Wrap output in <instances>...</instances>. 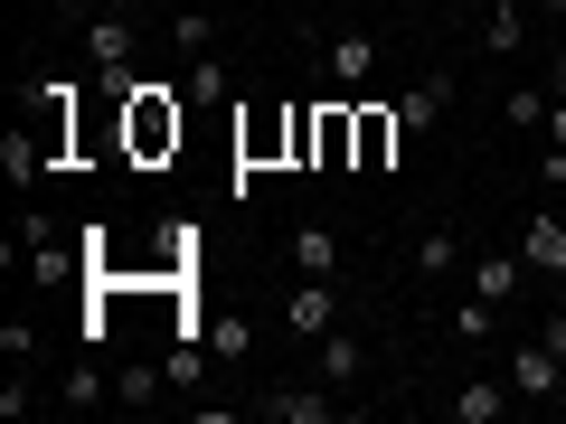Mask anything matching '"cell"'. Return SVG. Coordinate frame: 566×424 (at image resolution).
<instances>
[{"instance_id": "obj_1", "label": "cell", "mask_w": 566, "mask_h": 424, "mask_svg": "<svg viewBox=\"0 0 566 424\" xmlns=\"http://www.w3.org/2000/svg\"><path fill=\"white\" fill-rule=\"evenodd\" d=\"M349 303H340V274H293V293H283V330L293 340H322V330H340Z\"/></svg>"}, {"instance_id": "obj_2", "label": "cell", "mask_w": 566, "mask_h": 424, "mask_svg": "<svg viewBox=\"0 0 566 424\" xmlns=\"http://www.w3.org/2000/svg\"><path fill=\"white\" fill-rule=\"evenodd\" d=\"M133 151L151 161V151H180V104H170V85H133Z\"/></svg>"}, {"instance_id": "obj_3", "label": "cell", "mask_w": 566, "mask_h": 424, "mask_svg": "<svg viewBox=\"0 0 566 424\" xmlns=\"http://www.w3.org/2000/svg\"><path fill=\"white\" fill-rule=\"evenodd\" d=\"M528 283H538V274L520 264V245H472V283H463V293H482V303H501V311H510Z\"/></svg>"}, {"instance_id": "obj_4", "label": "cell", "mask_w": 566, "mask_h": 424, "mask_svg": "<svg viewBox=\"0 0 566 424\" xmlns=\"http://www.w3.org/2000/svg\"><path fill=\"white\" fill-rule=\"evenodd\" d=\"M520 264H528L538 283H566V208H557V199H538V218L520 226Z\"/></svg>"}, {"instance_id": "obj_5", "label": "cell", "mask_w": 566, "mask_h": 424, "mask_svg": "<svg viewBox=\"0 0 566 424\" xmlns=\"http://www.w3.org/2000/svg\"><path fill=\"white\" fill-rule=\"evenodd\" d=\"M331 396H340V386H322V378H283V386L255 396V415L264 424H331Z\"/></svg>"}, {"instance_id": "obj_6", "label": "cell", "mask_w": 566, "mask_h": 424, "mask_svg": "<svg viewBox=\"0 0 566 424\" xmlns=\"http://www.w3.org/2000/svg\"><path fill=\"white\" fill-rule=\"evenodd\" d=\"M501 378H510V396H566V359H557L547 340H520Z\"/></svg>"}, {"instance_id": "obj_7", "label": "cell", "mask_w": 566, "mask_h": 424, "mask_svg": "<svg viewBox=\"0 0 566 424\" xmlns=\"http://www.w3.org/2000/svg\"><path fill=\"white\" fill-rule=\"evenodd\" d=\"M322 76L340 85V95H359V85L378 76V39H368V29H340V39H322Z\"/></svg>"}, {"instance_id": "obj_8", "label": "cell", "mask_w": 566, "mask_h": 424, "mask_svg": "<svg viewBox=\"0 0 566 424\" xmlns=\"http://www.w3.org/2000/svg\"><path fill=\"white\" fill-rule=\"evenodd\" d=\"M312 359H322V386H340V396L368 378V340H359L349 321H340V330H322V340H312Z\"/></svg>"}, {"instance_id": "obj_9", "label": "cell", "mask_w": 566, "mask_h": 424, "mask_svg": "<svg viewBox=\"0 0 566 424\" xmlns=\"http://www.w3.org/2000/svg\"><path fill=\"white\" fill-rule=\"evenodd\" d=\"M510 405H520V396H510V378H463V386L444 396V415H453V424H501Z\"/></svg>"}, {"instance_id": "obj_10", "label": "cell", "mask_w": 566, "mask_h": 424, "mask_svg": "<svg viewBox=\"0 0 566 424\" xmlns=\"http://www.w3.org/2000/svg\"><path fill=\"white\" fill-rule=\"evenodd\" d=\"M528 47V10L520 0H482V57H520Z\"/></svg>"}, {"instance_id": "obj_11", "label": "cell", "mask_w": 566, "mask_h": 424, "mask_svg": "<svg viewBox=\"0 0 566 424\" xmlns=\"http://www.w3.org/2000/svg\"><path fill=\"white\" fill-rule=\"evenodd\" d=\"M444 104H453V66H434L416 95H397V123H406V132H434V123H444Z\"/></svg>"}, {"instance_id": "obj_12", "label": "cell", "mask_w": 566, "mask_h": 424, "mask_svg": "<svg viewBox=\"0 0 566 424\" xmlns=\"http://www.w3.org/2000/svg\"><path fill=\"white\" fill-rule=\"evenodd\" d=\"M85 57H95V76L104 66H133V20H123V10H95V20H85Z\"/></svg>"}, {"instance_id": "obj_13", "label": "cell", "mask_w": 566, "mask_h": 424, "mask_svg": "<svg viewBox=\"0 0 566 424\" xmlns=\"http://www.w3.org/2000/svg\"><path fill=\"white\" fill-rule=\"evenodd\" d=\"M57 405H76V415H95V405H114V368H104V359H76V368L57 378Z\"/></svg>"}, {"instance_id": "obj_14", "label": "cell", "mask_w": 566, "mask_h": 424, "mask_svg": "<svg viewBox=\"0 0 566 424\" xmlns=\"http://www.w3.org/2000/svg\"><path fill=\"white\" fill-rule=\"evenodd\" d=\"M161 386H170L161 359H123L114 368V405H161Z\"/></svg>"}, {"instance_id": "obj_15", "label": "cell", "mask_w": 566, "mask_h": 424, "mask_svg": "<svg viewBox=\"0 0 566 424\" xmlns=\"http://www.w3.org/2000/svg\"><path fill=\"white\" fill-rule=\"evenodd\" d=\"M283 255H293V274H340V236H331V226H293Z\"/></svg>"}, {"instance_id": "obj_16", "label": "cell", "mask_w": 566, "mask_h": 424, "mask_svg": "<svg viewBox=\"0 0 566 424\" xmlns=\"http://www.w3.org/2000/svg\"><path fill=\"white\" fill-rule=\"evenodd\" d=\"M416 274H424V283L463 274V236H453V226H424V236H416Z\"/></svg>"}, {"instance_id": "obj_17", "label": "cell", "mask_w": 566, "mask_h": 424, "mask_svg": "<svg viewBox=\"0 0 566 424\" xmlns=\"http://www.w3.org/2000/svg\"><path fill=\"white\" fill-rule=\"evenodd\" d=\"M453 340H463V349L501 340V303H482V293H463V303H453Z\"/></svg>"}, {"instance_id": "obj_18", "label": "cell", "mask_w": 566, "mask_h": 424, "mask_svg": "<svg viewBox=\"0 0 566 424\" xmlns=\"http://www.w3.org/2000/svg\"><path fill=\"white\" fill-rule=\"evenodd\" d=\"M39 161H48V141L10 123V132H0V170H10V180H39Z\"/></svg>"}, {"instance_id": "obj_19", "label": "cell", "mask_w": 566, "mask_h": 424, "mask_svg": "<svg viewBox=\"0 0 566 424\" xmlns=\"http://www.w3.org/2000/svg\"><path fill=\"white\" fill-rule=\"evenodd\" d=\"M397 132H406L397 114H378V104H359V161H387V151H397Z\"/></svg>"}, {"instance_id": "obj_20", "label": "cell", "mask_w": 566, "mask_h": 424, "mask_svg": "<svg viewBox=\"0 0 566 424\" xmlns=\"http://www.w3.org/2000/svg\"><path fill=\"white\" fill-rule=\"evenodd\" d=\"M501 123H510V132H547V85H520V95H501Z\"/></svg>"}, {"instance_id": "obj_21", "label": "cell", "mask_w": 566, "mask_h": 424, "mask_svg": "<svg viewBox=\"0 0 566 424\" xmlns=\"http://www.w3.org/2000/svg\"><path fill=\"white\" fill-rule=\"evenodd\" d=\"M161 368H170V386H199L208 368H218V349H199V340H170V359H161Z\"/></svg>"}, {"instance_id": "obj_22", "label": "cell", "mask_w": 566, "mask_h": 424, "mask_svg": "<svg viewBox=\"0 0 566 424\" xmlns=\"http://www.w3.org/2000/svg\"><path fill=\"white\" fill-rule=\"evenodd\" d=\"M170 47H180V57H199V47H218V20H208V10H180V20H170Z\"/></svg>"}, {"instance_id": "obj_23", "label": "cell", "mask_w": 566, "mask_h": 424, "mask_svg": "<svg viewBox=\"0 0 566 424\" xmlns=\"http://www.w3.org/2000/svg\"><path fill=\"white\" fill-rule=\"evenodd\" d=\"M39 405H57V396H39V386H29V368H10V386H0V415L20 424V415H39Z\"/></svg>"}, {"instance_id": "obj_24", "label": "cell", "mask_w": 566, "mask_h": 424, "mask_svg": "<svg viewBox=\"0 0 566 424\" xmlns=\"http://www.w3.org/2000/svg\"><path fill=\"white\" fill-rule=\"evenodd\" d=\"M0 359H10V368L39 359V321H0Z\"/></svg>"}, {"instance_id": "obj_25", "label": "cell", "mask_w": 566, "mask_h": 424, "mask_svg": "<svg viewBox=\"0 0 566 424\" xmlns=\"http://www.w3.org/2000/svg\"><path fill=\"white\" fill-rule=\"evenodd\" d=\"M189 95H227V57H218V47L189 57Z\"/></svg>"}, {"instance_id": "obj_26", "label": "cell", "mask_w": 566, "mask_h": 424, "mask_svg": "<svg viewBox=\"0 0 566 424\" xmlns=\"http://www.w3.org/2000/svg\"><path fill=\"white\" fill-rule=\"evenodd\" d=\"M245 340H255L245 321H218V330H208V349H218V368H227V359H245Z\"/></svg>"}, {"instance_id": "obj_27", "label": "cell", "mask_w": 566, "mask_h": 424, "mask_svg": "<svg viewBox=\"0 0 566 424\" xmlns=\"http://www.w3.org/2000/svg\"><path fill=\"white\" fill-rule=\"evenodd\" d=\"M547 141L566 151V95H547Z\"/></svg>"}, {"instance_id": "obj_28", "label": "cell", "mask_w": 566, "mask_h": 424, "mask_svg": "<svg viewBox=\"0 0 566 424\" xmlns=\"http://www.w3.org/2000/svg\"><path fill=\"white\" fill-rule=\"evenodd\" d=\"M538 340H547V349L566 359V311H547V330H538Z\"/></svg>"}, {"instance_id": "obj_29", "label": "cell", "mask_w": 566, "mask_h": 424, "mask_svg": "<svg viewBox=\"0 0 566 424\" xmlns=\"http://www.w3.org/2000/svg\"><path fill=\"white\" fill-rule=\"evenodd\" d=\"M48 10H57V20H85V0H48Z\"/></svg>"}, {"instance_id": "obj_30", "label": "cell", "mask_w": 566, "mask_h": 424, "mask_svg": "<svg viewBox=\"0 0 566 424\" xmlns=\"http://www.w3.org/2000/svg\"><path fill=\"white\" fill-rule=\"evenodd\" d=\"M547 95H566V57H557V66H547Z\"/></svg>"}, {"instance_id": "obj_31", "label": "cell", "mask_w": 566, "mask_h": 424, "mask_svg": "<svg viewBox=\"0 0 566 424\" xmlns=\"http://www.w3.org/2000/svg\"><path fill=\"white\" fill-rule=\"evenodd\" d=\"M538 10H547V20H566V0H538Z\"/></svg>"}]
</instances>
